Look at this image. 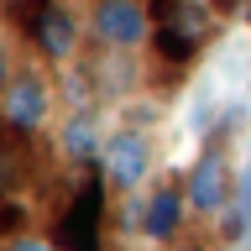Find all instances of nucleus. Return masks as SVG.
<instances>
[{
  "label": "nucleus",
  "mask_w": 251,
  "mask_h": 251,
  "mask_svg": "<svg viewBox=\"0 0 251 251\" xmlns=\"http://www.w3.org/2000/svg\"><path fill=\"white\" fill-rule=\"evenodd\" d=\"M26 26H31V37H37V47H42L47 58H68V52H74L78 31H74V16L63 11V5H42Z\"/></svg>",
  "instance_id": "5"
},
{
  "label": "nucleus",
  "mask_w": 251,
  "mask_h": 251,
  "mask_svg": "<svg viewBox=\"0 0 251 251\" xmlns=\"http://www.w3.org/2000/svg\"><path fill=\"white\" fill-rule=\"evenodd\" d=\"M157 52L168 63H188L194 58V31L178 26V21H162V26H157Z\"/></svg>",
  "instance_id": "8"
},
{
  "label": "nucleus",
  "mask_w": 251,
  "mask_h": 251,
  "mask_svg": "<svg viewBox=\"0 0 251 251\" xmlns=\"http://www.w3.org/2000/svg\"><path fill=\"white\" fill-rule=\"evenodd\" d=\"M0 225H5V230H16V225H21V209H16V204H5V209H0Z\"/></svg>",
  "instance_id": "10"
},
{
  "label": "nucleus",
  "mask_w": 251,
  "mask_h": 251,
  "mask_svg": "<svg viewBox=\"0 0 251 251\" xmlns=\"http://www.w3.org/2000/svg\"><path fill=\"white\" fill-rule=\"evenodd\" d=\"M147 162H152V152H147V141H141L136 131H115V136L105 141V168H110V178L121 188L141 183V178H147Z\"/></svg>",
  "instance_id": "2"
},
{
  "label": "nucleus",
  "mask_w": 251,
  "mask_h": 251,
  "mask_svg": "<svg viewBox=\"0 0 251 251\" xmlns=\"http://www.w3.org/2000/svg\"><path fill=\"white\" fill-rule=\"evenodd\" d=\"M246 199H251V178H246Z\"/></svg>",
  "instance_id": "13"
},
{
  "label": "nucleus",
  "mask_w": 251,
  "mask_h": 251,
  "mask_svg": "<svg viewBox=\"0 0 251 251\" xmlns=\"http://www.w3.org/2000/svg\"><path fill=\"white\" fill-rule=\"evenodd\" d=\"M42 115H47V84L37 74L11 78V89H5V121L16 131H31V126H42Z\"/></svg>",
  "instance_id": "4"
},
{
  "label": "nucleus",
  "mask_w": 251,
  "mask_h": 251,
  "mask_svg": "<svg viewBox=\"0 0 251 251\" xmlns=\"http://www.w3.org/2000/svg\"><path fill=\"white\" fill-rule=\"evenodd\" d=\"M63 147H68V157H94V131H89V121H74L68 131H63Z\"/></svg>",
  "instance_id": "9"
},
{
  "label": "nucleus",
  "mask_w": 251,
  "mask_h": 251,
  "mask_svg": "<svg viewBox=\"0 0 251 251\" xmlns=\"http://www.w3.org/2000/svg\"><path fill=\"white\" fill-rule=\"evenodd\" d=\"M0 84H5V52H0Z\"/></svg>",
  "instance_id": "12"
},
{
  "label": "nucleus",
  "mask_w": 251,
  "mask_h": 251,
  "mask_svg": "<svg viewBox=\"0 0 251 251\" xmlns=\"http://www.w3.org/2000/svg\"><path fill=\"white\" fill-rule=\"evenodd\" d=\"M11 251H52V246H42V241H31V235H16V246Z\"/></svg>",
  "instance_id": "11"
},
{
  "label": "nucleus",
  "mask_w": 251,
  "mask_h": 251,
  "mask_svg": "<svg viewBox=\"0 0 251 251\" xmlns=\"http://www.w3.org/2000/svg\"><path fill=\"white\" fill-rule=\"evenodd\" d=\"M188 204L194 209H220L225 204V157L220 152H204L199 168L188 173Z\"/></svg>",
  "instance_id": "6"
},
{
  "label": "nucleus",
  "mask_w": 251,
  "mask_h": 251,
  "mask_svg": "<svg viewBox=\"0 0 251 251\" xmlns=\"http://www.w3.org/2000/svg\"><path fill=\"white\" fill-rule=\"evenodd\" d=\"M100 225H105V188L89 178V183L74 194V204L58 215V246H68V251H100Z\"/></svg>",
  "instance_id": "1"
},
{
  "label": "nucleus",
  "mask_w": 251,
  "mask_h": 251,
  "mask_svg": "<svg viewBox=\"0 0 251 251\" xmlns=\"http://www.w3.org/2000/svg\"><path fill=\"white\" fill-rule=\"evenodd\" d=\"M178 220H183V199L173 188H157L152 199H147V235L152 241H173L178 235Z\"/></svg>",
  "instance_id": "7"
},
{
  "label": "nucleus",
  "mask_w": 251,
  "mask_h": 251,
  "mask_svg": "<svg viewBox=\"0 0 251 251\" xmlns=\"http://www.w3.org/2000/svg\"><path fill=\"white\" fill-rule=\"evenodd\" d=\"M94 31L105 37V42H141L147 37V16H141V5H131V0H100L94 5Z\"/></svg>",
  "instance_id": "3"
}]
</instances>
